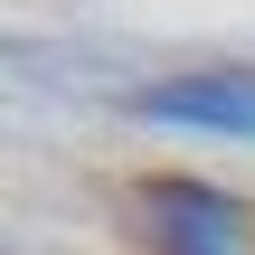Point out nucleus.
<instances>
[{
  "label": "nucleus",
  "mask_w": 255,
  "mask_h": 255,
  "mask_svg": "<svg viewBox=\"0 0 255 255\" xmlns=\"http://www.w3.org/2000/svg\"><path fill=\"white\" fill-rule=\"evenodd\" d=\"M132 114L142 123H180V132L255 142V66H180V76H151V85H132Z\"/></svg>",
  "instance_id": "obj_2"
},
{
  "label": "nucleus",
  "mask_w": 255,
  "mask_h": 255,
  "mask_svg": "<svg viewBox=\"0 0 255 255\" xmlns=\"http://www.w3.org/2000/svg\"><path fill=\"white\" fill-rule=\"evenodd\" d=\"M123 218L151 255H246V208L199 170H142L123 189Z\"/></svg>",
  "instance_id": "obj_1"
}]
</instances>
